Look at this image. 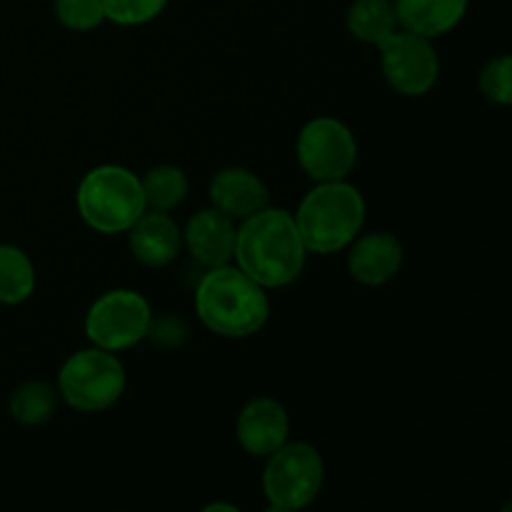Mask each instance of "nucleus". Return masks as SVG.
<instances>
[{"label": "nucleus", "instance_id": "21", "mask_svg": "<svg viewBox=\"0 0 512 512\" xmlns=\"http://www.w3.org/2000/svg\"><path fill=\"white\" fill-rule=\"evenodd\" d=\"M480 93L495 105H510L512 103V58L510 55H500V58L488 60L480 70Z\"/></svg>", "mask_w": 512, "mask_h": 512}, {"label": "nucleus", "instance_id": "12", "mask_svg": "<svg viewBox=\"0 0 512 512\" xmlns=\"http://www.w3.org/2000/svg\"><path fill=\"white\" fill-rule=\"evenodd\" d=\"M130 253L145 268H165L183 248V230L165 210L148 208L128 228Z\"/></svg>", "mask_w": 512, "mask_h": 512}, {"label": "nucleus", "instance_id": "4", "mask_svg": "<svg viewBox=\"0 0 512 512\" xmlns=\"http://www.w3.org/2000/svg\"><path fill=\"white\" fill-rule=\"evenodd\" d=\"M75 205L85 225L103 235L128 233L130 225L148 210L138 175L113 163L98 165L83 175Z\"/></svg>", "mask_w": 512, "mask_h": 512}, {"label": "nucleus", "instance_id": "19", "mask_svg": "<svg viewBox=\"0 0 512 512\" xmlns=\"http://www.w3.org/2000/svg\"><path fill=\"white\" fill-rule=\"evenodd\" d=\"M140 185H143L145 205L153 210H165V213L178 208L188 195V175L183 168L170 163L150 168L140 178Z\"/></svg>", "mask_w": 512, "mask_h": 512}, {"label": "nucleus", "instance_id": "1", "mask_svg": "<svg viewBox=\"0 0 512 512\" xmlns=\"http://www.w3.org/2000/svg\"><path fill=\"white\" fill-rule=\"evenodd\" d=\"M305 258L308 250L288 210L265 205L235 228V265L265 290L285 288L298 280Z\"/></svg>", "mask_w": 512, "mask_h": 512}, {"label": "nucleus", "instance_id": "14", "mask_svg": "<svg viewBox=\"0 0 512 512\" xmlns=\"http://www.w3.org/2000/svg\"><path fill=\"white\" fill-rule=\"evenodd\" d=\"M183 245L203 268L230 263L235 248V220L215 208L198 210L185 225Z\"/></svg>", "mask_w": 512, "mask_h": 512}, {"label": "nucleus", "instance_id": "15", "mask_svg": "<svg viewBox=\"0 0 512 512\" xmlns=\"http://www.w3.org/2000/svg\"><path fill=\"white\" fill-rule=\"evenodd\" d=\"M393 5L400 28L433 40L458 28L470 0H393Z\"/></svg>", "mask_w": 512, "mask_h": 512}, {"label": "nucleus", "instance_id": "9", "mask_svg": "<svg viewBox=\"0 0 512 512\" xmlns=\"http://www.w3.org/2000/svg\"><path fill=\"white\" fill-rule=\"evenodd\" d=\"M380 70L395 93L420 98L430 93L440 78V60L433 40L398 28L378 43Z\"/></svg>", "mask_w": 512, "mask_h": 512}, {"label": "nucleus", "instance_id": "20", "mask_svg": "<svg viewBox=\"0 0 512 512\" xmlns=\"http://www.w3.org/2000/svg\"><path fill=\"white\" fill-rule=\"evenodd\" d=\"M55 18L68 30L88 33L105 23L103 0H55Z\"/></svg>", "mask_w": 512, "mask_h": 512}, {"label": "nucleus", "instance_id": "23", "mask_svg": "<svg viewBox=\"0 0 512 512\" xmlns=\"http://www.w3.org/2000/svg\"><path fill=\"white\" fill-rule=\"evenodd\" d=\"M148 338L155 345H160V348H178L188 338V328H185V323L178 315H163V318H155L153 315Z\"/></svg>", "mask_w": 512, "mask_h": 512}, {"label": "nucleus", "instance_id": "16", "mask_svg": "<svg viewBox=\"0 0 512 512\" xmlns=\"http://www.w3.org/2000/svg\"><path fill=\"white\" fill-rule=\"evenodd\" d=\"M345 25L353 38L368 45H378L400 28L393 0H355L345 13Z\"/></svg>", "mask_w": 512, "mask_h": 512}, {"label": "nucleus", "instance_id": "17", "mask_svg": "<svg viewBox=\"0 0 512 512\" xmlns=\"http://www.w3.org/2000/svg\"><path fill=\"white\" fill-rule=\"evenodd\" d=\"M58 400L60 393L55 385L45 383V380H28L13 390L8 408L20 425L35 428V425H45L55 418Z\"/></svg>", "mask_w": 512, "mask_h": 512}, {"label": "nucleus", "instance_id": "8", "mask_svg": "<svg viewBox=\"0 0 512 512\" xmlns=\"http://www.w3.org/2000/svg\"><path fill=\"white\" fill-rule=\"evenodd\" d=\"M295 153L303 173L315 183L345 180L358 163V140L343 120L320 115L303 125Z\"/></svg>", "mask_w": 512, "mask_h": 512}, {"label": "nucleus", "instance_id": "2", "mask_svg": "<svg viewBox=\"0 0 512 512\" xmlns=\"http://www.w3.org/2000/svg\"><path fill=\"white\" fill-rule=\"evenodd\" d=\"M195 313L200 323L220 338H250L268 325V290L238 265L205 268L195 285Z\"/></svg>", "mask_w": 512, "mask_h": 512}, {"label": "nucleus", "instance_id": "18", "mask_svg": "<svg viewBox=\"0 0 512 512\" xmlns=\"http://www.w3.org/2000/svg\"><path fill=\"white\" fill-rule=\"evenodd\" d=\"M35 265L20 248L0 243V305H20L35 293Z\"/></svg>", "mask_w": 512, "mask_h": 512}, {"label": "nucleus", "instance_id": "5", "mask_svg": "<svg viewBox=\"0 0 512 512\" xmlns=\"http://www.w3.org/2000/svg\"><path fill=\"white\" fill-rule=\"evenodd\" d=\"M125 368L103 348L78 350L58 370V393L78 413H103L125 393Z\"/></svg>", "mask_w": 512, "mask_h": 512}, {"label": "nucleus", "instance_id": "11", "mask_svg": "<svg viewBox=\"0 0 512 512\" xmlns=\"http://www.w3.org/2000/svg\"><path fill=\"white\" fill-rule=\"evenodd\" d=\"M403 258V245L393 233L358 235L348 245V273L365 288H380L400 273Z\"/></svg>", "mask_w": 512, "mask_h": 512}, {"label": "nucleus", "instance_id": "7", "mask_svg": "<svg viewBox=\"0 0 512 512\" xmlns=\"http://www.w3.org/2000/svg\"><path fill=\"white\" fill-rule=\"evenodd\" d=\"M150 320L153 310L138 290L115 288L93 300L83 328L90 345L120 353L148 338Z\"/></svg>", "mask_w": 512, "mask_h": 512}, {"label": "nucleus", "instance_id": "10", "mask_svg": "<svg viewBox=\"0 0 512 512\" xmlns=\"http://www.w3.org/2000/svg\"><path fill=\"white\" fill-rule=\"evenodd\" d=\"M240 448L253 458H268L290 438V418L275 398H253L243 405L235 423Z\"/></svg>", "mask_w": 512, "mask_h": 512}, {"label": "nucleus", "instance_id": "24", "mask_svg": "<svg viewBox=\"0 0 512 512\" xmlns=\"http://www.w3.org/2000/svg\"><path fill=\"white\" fill-rule=\"evenodd\" d=\"M213 510H228V512H238V508L235 505H223V503H213L205 508V512H213Z\"/></svg>", "mask_w": 512, "mask_h": 512}, {"label": "nucleus", "instance_id": "6", "mask_svg": "<svg viewBox=\"0 0 512 512\" xmlns=\"http://www.w3.org/2000/svg\"><path fill=\"white\" fill-rule=\"evenodd\" d=\"M325 483V465L310 443L285 440L265 458L263 495L270 510H303L320 495Z\"/></svg>", "mask_w": 512, "mask_h": 512}, {"label": "nucleus", "instance_id": "22", "mask_svg": "<svg viewBox=\"0 0 512 512\" xmlns=\"http://www.w3.org/2000/svg\"><path fill=\"white\" fill-rule=\"evenodd\" d=\"M168 0H103L105 20L115 25H145L158 18L165 10Z\"/></svg>", "mask_w": 512, "mask_h": 512}, {"label": "nucleus", "instance_id": "13", "mask_svg": "<svg viewBox=\"0 0 512 512\" xmlns=\"http://www.w3.org/2000/svg\"><path fill=\"white\" fill-rule=\"evenodd\" d=\"M210 203L230 220H245L270 205V193L263 180L248 168L228 165L210 180Z\"/></svg>", "mask_w": 512, "mask_h": 512}, {"label": "nucleus", "instance_id": "3", "mask_svg": "<svg viewBox=\"0 0 512 512\" xmlns=\"http://www.w3.org/2000/svg\"><path fill=\"white\" fill-rule=\"evenodd\" d=\"M308 253L333 255L348 248L365 223V200L348 180L318 183L293 213Z\"/></svg>", "mask_w": 512, "mask_h": 512}]
</instances>
